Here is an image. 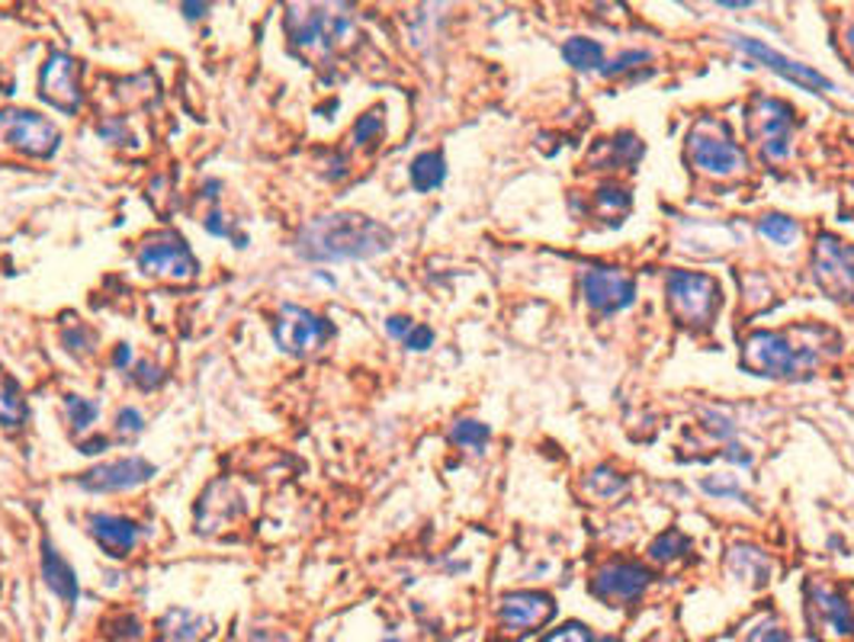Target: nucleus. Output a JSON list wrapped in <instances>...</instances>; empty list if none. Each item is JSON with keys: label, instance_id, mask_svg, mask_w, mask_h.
<instances>
[{"label": "nucleus", "instance_id": "11", "mask_svg": "<svg viewBox=\"0 0 854 642\" xmlns=\"http://www.w3.org/2000/svg\"><path fill=\"white\" fill-rule=\"evenodd\" d=\"M335 335L332 322L315 315L312 308L303 306H286L279 308L274 322V340L276 347L283 354H293V357H305L312 350H318L322 344H328V337Z\"/></svg>", "mask_w": 854, "mask_h": 642}, {"label": "nucleus", "instance_id": "45", "mask_svg": "<svg viewBox=\"0 0 854 642\" xmlns=\"http://www.w3.org/2000/svg\"><path fill=\"white\" fill-rule=\"evenodd\" d=\"M181 10L186 20H200V17H206V13H210V7H206V3H181Z\"/></svg>", "mask_w": 854, "mask_h": 642}, {"label": "nucleus", "instance_id": "16", "mask_svg": "<svg viewBox=\"0 0 854 642\" xmlns=\"http://www.w3.org/2000/svg\"><path fill=\"white\" fill-rule=\"evenodd\" d=\"M154 469L149 459L142 457H122L110 459V462H100L88 469L78 486L84 491H93V495H110V491H132L139 486H145L149 479H154Z\"/></svg>", "mask_w": 854, "mask_h": 642}, {"label": "nucleus", "instance_id": "41", "mask_svg": "<svg viewBox=\"0 0 854 642\" xmlns=\"http://www.w3.org/2000/svg\"><path fill=\"white\" fill-rule=\"evenodd\" d=\"M96 132H100V135H106V139H113L116 145L125 139V125H122L120 120H110V123L96 125Z\"/></svg>", "mask_w": 854, "mask_h": 642}, {"label": "nucleus", "instance_id": "25", "mask_svg": "<svg viewBox=\"0 0 854 642\" xmlns=\"http://www.w3.org/2000/svg\"><path fill=\"white\" fill-rule=\"evenodd\" d=\"M562 59L572 64L576 71H598L604 64V52H601V45L594 39L576 35V39H569L562 45Z\"/></svg>", "mask_w": 854, "mask_h": 642}, {"label": "nucleus", "instance_id": "30", "mask_svg": "<svg viewBox=\"0 0 854 642\" xmlns=\"http://www.w3.org/2000/svg\"><path fill=\"white\" fill-rule=\"evenodd\" d=\"M691 550V540L681 533V530H665L662 537H655L652 540V547H649V556L655 559V562H669L674 556H681V552Z\"/></svg>", "mask_w": 854, "mask_h": 642}, {"label": "nucleus", "instance_id": "22", "mask_svg": "<svg viewBox=\"0 0 854 642\" xmlns=\"http://www.w3.org/2000/svg\"><path fill=\"white\" fill-rule=\"evenodd\" d=\"M203 626H206V620L200 613L190 611H167L157 623L161 636L167 642H200L203 640Z\"/></svg>", "mask_w": 854, "mask_h": 642}, {"label": "nucleus", "instance_id": "34", "mask_svg": "<svg viewBox=\"0 0 854 642\" xmlns=\"http://www.w3.org/2000/svg\"><path fill=\"white\" fill-rule=\"evenodd\" d=\"M145 430V415L139 411V408H120V415H116V434H120L122 440H132V437H139Z\"/></svg>", "mask_w": 854, "mask_h": 642}, {"label": "nucleus", "instance_id": "7", "mask_svg": "<svg viewBox=\"0 0 854 642\" xmlns=\"http://www.w3.org/2000/svg\"><path fill=\"white\" fill-rule=\"evenodd\" d=\"M59 125L32 110H0V149L27 154V157H52L59 152Z\"/></svg>", "mask_w": 854, "mask_h": 642}, {"label": "nucleus", "instance_id": "37", "mask_svg": "<svg viewBox=\"0 0 854 642\" xmlns=\"http://www.w3.org/2000/svg\"><path fill=\"white\" fill-rule=\"evenodd\" d=\"M640 62H649V52H645V49H633V52H623L617 62L608 64V68H601V71H604V78H617V74H623V71L637 68Z\"/></svg>", "mask_w": 854, "mask_h": 642}, {"label": "nucleus", "instance_id": "44", "mask_svg": "<svg viewBox=\"0 0 854 642\" xmlns=\"http://www.w3.org/2000/svg\"><path fill=\"white\" fill-rule=\"evenodd\" d=\"M129 364H132V347H129V344H120V347L113 350V367L125 369Z\"/></svg>", "mask_w": 854, "mask_h": 642}, {"label": "nucleus", "instance_id": "26", "mask_svg": "<svg viewBox=\"0 0 854 642\" xmlns=\"http://www.w3.org/2000/svg\"><path fill=\"white\" fill-rule=\"evenodd\" d=\"M61 411H64V421L74 434H84L91 430V425L100 418V405L84 396H64L61 401Z\"/></svg>", "mask_w": 854, "mask_h": 642}, {"label": "nucleus", "instance_id": "35", "mask_svg": "<svg viewBox=\"0 0 854 642\" xmlns=\"http://www.w3.org/2000/svg\"><path fill=\"white\" fill-rule=\"evenodd\" d=\"M132 383L142 389V393H152V389H157L161 383H164V373H161V367H154V364H139V367L132 369Z\"/></svg>", "mask_w": 854, "mask_h": 642}, {"label": "nucleus", "instance_id": "10", "mask_svg": "<svg viewBox=\"0 0 854 642\" xmlns=\"http://www.w3.org/2000/svg\"><path fill=\"white\" fill-rule=\"evenodd\" d=\"M813 276L820 283L825 296L838 303L854 299V245L835 238V235H820L813 247Z\"/></svg>", "mask_w": 854, "mask_h": 642}, {"label": "nucleus", "instance_id": "33", "mask_svg": "<svg viewBox=\"0 0 854 642\" xmlns=\"http://www.w3.org/2000/svg\"><path fill=\"white\" fill-rule=\"evenodd\" d=\"M379 135H383V116H379L376 110L364 113V116L354 123V132H350L354 145H369V142H376Z\"/></svg>", "mask_w": 854, "mask_h": 642}, {"label": "nucleus", "instance_id": "24", "mask_svg": "<svg viewBox=\"0 0 854 642\" xmlns=\"http://www.w3.org/2000/svg\"><path fill=\"white\" fill-rule=\"evenodd\" d=\"M730 572L745 581H755V584H764L767 581V559H764L762 550H752V547H735L730 552Z\"/></svg>", "mask_w": 854, "mask_h": 642}, {"label": "nucleus", "instance_id": "40", "mask_svg": "<svg viewBox=\"0 0 854 642\" xmlns=\"http://www.w3.org/2000/svg\"><path fill=\"white\" fill-rule=\"evenodd\" d=\"M411 328H415V322H411V318H405V315H393V318L386 322V332H389L393 337H401V340L411 335Z\"/></svg>", "mask_w": 854, "mask_h": 642}, {"label": "nucleus", "instance_id": "14", "mask_svg": "<svg viewBox=\"0 0 854 642\" xmlns=\"http://www.w3.org/2000/svg\"><path fill=\"white\" fill-rule=\"evenodd\" d=\"M730 45L732 49H739L742 55H749V59H755L764 68H771L774 74H781V78H787L793 84H800L803 91H813V93H828L835 91V84L820 74L816 68H810V64H800L787 59L784 52H774L771 45H764L759 39H749V35H739V32H732L730 35Z\"/></svg>", "mask_w": 854, "mask_h": 642}, {"label": "nucleus", "instance_id": "12", "mask_svg": "<svg viewBox=\"0 0 854 642\" xmlns=\"http://www.w3.org/2000/svg\"><path fill=\"white\" fill-rule=\"evenodd\" d=\"M39 96L59 110L64 116H74L84 106V91H81V62L71 59L68 52H52L42 71H39Z\"/></svg>", "mask_w": 854, "mask_h": 642}, {"label": "nucleus", "instance_id": "20", "mask_svg": "<svg viewBox=\"0 0 854 642\" xmlns=\"http://www.w3.org/2000/svg\"><path fill=\"white\" fill-rule=\"evenodd\" d=\"M244 511L242 498L235 491L228 489V482H222V498H215V486L206 489V495L200 498V508H196V530L203 533H213L218 527L232 523Z\"/></svg>", "mask_w": 854, "mask_h": 642}, {"label": "nucleus", "instance_id": "17", "mask_svg": "<svg viewBox=\"0 0 854 642\" xmlns=\"http://www.w3.org/2000/svg\"><path fill=\"white\" fill-rule=\"evenodd\" d=\"M556 613V601L543 591H511L501 598L498 620L508 633H530L543 626Z\"/></svg>", "mask_w": 854, "mask_h": 642}, {"label": "nucleus", "instance_id": "5", "mask_svg": "<svg viewBox=\"0 0 854 642\" xmlns=\"http://www.w3.org/2000/svg\"><path fill=\"white\" fill-rule=\"evenodd\" d=\"M793 129H796V113L791 103L777 96H755L749 103V135L759 145L764 161L771 164L787 161Z\"/></svg>", "mask_w": 854, "mask_h": 642}, {"label": "nucleus", "instance_id": "38", "mask_svg": "<svg viewBox=\"0 0 854 642\" xmlns=\"http://www.w3.org/2000/svg\"><path fill=\"white\" fill-rule=\"evenodd\" d=\"M405 347H408V350H415V354L430 350V347H434V332H430L427 325H415V328H411V335L405 337Z\"/></svg>", "mask_w": 854, "mask_h": 642}, {"label": "nucleus", "instance_id": "42", "mask_svg": "<svg viewBox=\"0 0 854 642\" xmlns=\"http://www.w3.org/2000/svg\"><path fill=\"white\" fill-rule=\"evenodd\" d=\"M723 454H726V459H730V462H739V466H752V454H745V447H739L735 440H732V444H726V450H723Z\"/></svg>", "mask_w": 854, "mask_h": 642}, {"label": "nucleus", "instance_id": "15", "mask_svg": "<svg viewBox=\"0 0 854 642\" xmlns=\"http://www.w3.org/2000/svg\"><path fill=\"white\" fill-rule=\"evenodd\" d=\"M652 572L642 562H630V559H613L608 565H601L591 575V594L608 601L613 608H623L630 601H640L642 591L649 588Z\"/></svg>", "mask_w": 854, "mask_h": 642}, {"label": "nucleus", "instance_id": "19", "mask_svg": "<svg viewBox=\"0 0 854 642\" xmlns=\"http://www.w3.org/2000/svg\"><path fill=\"white\" fill-rule=\"evenodd\" d=\"M42 581L49 584V591L64 601L68 608L78 604L81 598V584H78V572L71 569V562L59 552V547L45 537L42 540Z\"/></svg>", "mask_w": 854, "mask_h": 642}, {"label": "nucleus", "instance_id": "3", "mask_svg": "<svg viewBox=\"0 0 854 642\" xmlns=\"http://www.w3.org/2000/svg\"><path fill=\"white\" fill-rule=\"evenodd\" d=\"M354 32V23L328 7H286V35L305 55H332Z\"/></svg>", "mask_w": 854, "mask_h": 642}, {"label": "nucleus", "instance_id": "49", "mask_svg": "<svg viewBox=\"0 0 854 642\" xmlns=\"http://www.w3.org/2000/svg\"><path fill=\"white\" fill-rule=\"evenodd\" d=\"M386 642H405V640H386Z\"/></svg>", "mask_w": 854, "mask_h": 642}, {"label": "nucleus", "instance_id": "6", "mask_svg": "<svg viewBox=\"0 0 854 642\" xmlns=\"http://www.w3.org/2000/svg\"><path fill=\"white\" fill-rule=\"evenodd\" d=\"M720 123H703L691 132L688 139V161L694 164V171H701L706 177L716 181H730L745 174L749 161L739 142H732L730 132H720Z\"/></svg>", "mask_w": 854, "mask_h": 642}, {"label": "nucleus", "instance_id": "2", "mask_svg": "<svg viewBox=\"0 0 854 642\" xmlns=\"http://www.w3.org/2000/svg\"><path fill=\"white\" fill-rule=\"evenodd\" d=\"M806 332H803V340H796L800 328H793V332H752L742 344L745 367L762 373V376H771V379L810 376L813 369L820 367L823 350H820V344L806 340Z\"/></svg>", "mask_w": 854, "mask_h": 642}, {"label": "nucleus", "instance_id": "29", "mask_svg": "<svg viewBox=\"0 0 854 642\" xmlns=\"http://www.w3.org/2000/svg\"><path fill=\"white\" fill-rule=\"evenodd\" d=\"M745 642H791V633H787V626H784L774 613H764V616H759V620L749 626Z\"/></svg>", "mask_w": 854, "mask_h": 642}, {"label": "nucleus", "instance_id": "36", "mask_svg": "<svg viewBox=\"0 0 854 642\" xmlns=\"http://www.w3.org/2000/svg\"><path fill=\"white\" fill-rule=\"evenodd\" d=\"M540 642H594V636H591V630L584 623H566V626L552 630L547 640Z\"/></svg>", "mask_w": 854, "mask_h": 642}, {"label": "nucleus", "instance_id": "32", "mask_svg": "<svg viewBox=\"0 0 854 642\" xmlns=\"http://www.w3.org/2000/svg\"><path fill=\"white\" fill-rule=\"evenodd\" d=\"M598 210L604 215H623L630 210V193L623 186H601L598 190Z\"/></svg>", "mask_w": 854, "mask_h": 642}, {"label": "nucleus", "instance_id": "47", "mask_svg": "<svg viewBox=\"0 0 854 642\" xmlns=\"http://www.w3.org/2000/svg\"><path fill=\"white\" fill-rule=\"evenodd\" d=\"M720 7L723 10H745V7H752L749 0H720Z\"/></svg>", "mask_w": 854, "mask_h": 642}, {"label": "nucleus", "instance_id": "18", "mask_svg": "<svg viewBox=\"0 0 854 642\" xmlns=\"http://www.w3.org/2000/svg\"><path fill=\"white\" fill-rule=\"evenodd\" d=\"M88 530H91L93 540L100 543V550L116 556V559H125L142 540V527L135 520L122 518V514H93Z\"/></svg>", "mask_w": 854, "mask_h": 642}, {"label": "nucleus", "instance_id": "13", "mask_svg": "<svg viewBox=\"0 0 854 642\" xmlns=\"http://www.w3.org/2000/svg\"><path fill=\"white\" fill-rule=\"evenodd\" d=\"M581 296L594 312L617 315L637 303V279L617 267H588L581 274Z\"/></svg>", "mask_w": 854, "mask_h": 642}, {"label": "nucleus", "instance_id": "9", "mask_svg": "<svg viewBox=\"0 0 854 642\" xmlns=\"http://www.w3.org/2000/svg\"><path fill=\"white\" fill-rule=\"evenodd\" d=\"M806 623L823 642H845L854 636L852 604L823 581H806Z\"/></svg>", "mask_w": 854, "mask_h": 642}, {"label": "nucleus", "instance_id": "31", "mask_svg": "<svg viewBox=\"0 0 854 642\" xmlns=\"http://www.w3.org/2000/svg\"><path fill=\"white\" fill-rule=\"evenodd\" d=\"M588 486L591 491L598 495V498H613V495H620V491L627 489V479L623 476H617L613 469H594L591 476H588Z\"/></svg>", "mask_w": 854, "mask_h": 642}, {"label": "nucleus", "instance_id": "46", "mask_svg": "<svg viewBox=\"0 0 854 642\" xmlns=\"http://www.w3.org/2000/svg\"><path fill=\"white\" fill-rule=\"evenodd\" d=\"M247 642H289L286 636H279V633H267V630H254Z\"/></svg>", "mask_w": 854, "mask_h": 642}, {"label": "nucleus", "instance_id": "27", "mask_svg": "<svg viewBox=\"0 0 854 642\" xmlns=\"http://www.w3.org/2000/svg\"><path fill=\"white\" fill-rule=\"evenodd\" d=\"M759 232H762L771 245L787 247V245H793V242H796V235H800V225L793 222L791 215L771 213V215H762V222H759Z\"/></svg>", "mask_w": 854, "mask_h": 642}, {"label": "nucleus", "instance_id": "48", "mask_svg": "<svg viewBox=\"0 0 854 642\" xmlns=\"http://www.w3.org/2000/svg\"><path fill=\"white\" fill-rule=\"evenodd\" d=\"M845 42H848V49H852V55H854V27L848 30V39H845Z\"/></svg>", "mask_w": 854, "mask_h": 642}, {"label": "nucleus", "instance_id": "1", "mask_svg": "<svg viewBox=\"0 0 854 642\" xmlns=\"http://www.w3.org/2000/svg\"><path fill=\"white\" fill-rule=\"evenodd\" d=\"M396 245L393 228L357 213L318 215L299 228L296 254L312 264H340V261H369Z\"/></svg>", "mask_w": 854, "mask_h": 642}, {"label": "nucleus", "instance_id": "39", "mask_svg": "<svg viewBox=\"0 0 854 642\" xmlns=\"http://www.w3.org/2000/svg\"><path fill=\"white\" fill-rule=\"evenodd\" d=\"M703 491H710V495H730V498H739V501H745V495L742 489L735 486V479H726V482H720V479H703Z\"/></svg>", "mask_w": 854, "mask_h": 642}, {"label": "nucleus", "instance_id": "23", "mask_svg": "<svg viewBox=\"0 0 854 642\" xmlns=\"http://www.w3.org/2000/svg\"><path fill=\"white\" fill-rule=\"evenodd\" d=\"M408 174H411V186L418 193H430L447 181V161L440 152H421L411 161Z\"/></svg>", "mask_w": 854, "mask_h": 642}, {"label": "nucleus", "instance_id": "43", "mask_svg": "<svg viewBox=\"0 0 854 642\" xmlns=\"http://www.w3.org/2000/svg\"><path fill=\"white\" fill-rule=\"evenodd\" d=\"M106 447H110V440H106V437H91V440H84V444H81V454H84V457H96V454H103Z\"/></svg>", "mask_w": 854, "mask_h": 642}, {"label": "nucleus", "instance_id": "8", "mask_svg": "<svg viewBox=\"0 0 854 642\" xmlns=\"http://www.w3.org/2000/svg\"><path fill=\"white\" fill-rule=\"evenodd\" d=\"M135 264L139 271L149 276H161V279H193L200 274V261L193 254V247L186 245V238L164 228V232H154L149 235L139 254H135Z\"/></svg>", "mask_w": 854, "mask_h": 642}, {"label": "nucleus", "instance_id": "28", "mask_svg": "<svg viewBox=\"0 0 854 642\" xmlns=\"http://www.w3.org/2000/svg\"><path fill=\"white\" fill-rule=\"evenodd\" d=\"M491 437V430L482 421H472V418H459L457 425L450 428V440L459 444V447H469V450H482Z\"/></svg>", "mask_w": 854, "mask_h": 642}, {"label": "nucleus", "instance_id": "21", "mask_svg": "<svg viewBox=\"0 0 854 642\" xmlns=\"http://www.w3.org/2000/svg\"><path fill=\"white\" fill-rule=\"evenodd\" d=\"M27 418H30V408H27V398H23L20 383L13 376L0 373V428H23Z\"/></svg>", "mask_w": 854, "mask_h": 642}, {"label": "nucleus", "instance_id": "4", "mask_svg": "<svg viewBox=\"0 0 854 642\" xmlns=\"http://www.w3.org/2000/svg\"><path fill=\"white\" fill-rule=\"evenodd\" d=\"M669 308L671 315L688 328H706L723 306L720 283L713 276L694 271H671L669 274Z\"/></svg>", "mask_w": 854, "mask_h": 642}]
</instances>
